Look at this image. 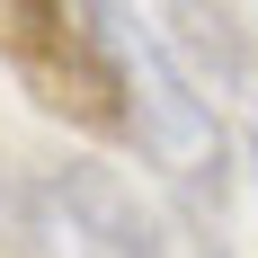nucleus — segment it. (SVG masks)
Instances as JSON below:
<instances>
[{
    "mask_svg": "<svg viewBox=\"0 0 258 258\" xmlns=\"http://www.w3.org/2000/svg\"><path fill=\"white\" fill-rule=\"evenodd\" d=\"M0 214H9V196H0Z\"/></svg>",
    "mask_w": 258,
    "mask_h": 258,
    "instance_id": "39448f33",
    "label": "nucleus"
},
{
    "mask_svg": "<svg viewBox=\"0 0 258 258\" xmlns=\"http://www.w3.org/2000/svg\"><path fill=\"white\" fill-rule=\"evenodd\" d=\"M169 62L196 80V98L214 107L223 143H240V160L258 169V36L240 18H205V9H169Z\"/></svg>",
    "mask_w": 258,
    "mask_h": 258,
    "instance_id": "20e7f679",
    "label": "nucleus"
},
{
    "mask_svg": "<svg viewBox=\"0 0 258 258\" xmlns=\"http://www.w3.org/2000/svg\"><path fill=\"white\" fill-rule=\"evenodd\" d=\"M18 232L36 240V258H169L160 223L134 205V187L98 160H53L18 187Z\"/></svg>",
    "mask_w": 258,
    "mask_h": 258,
    "instance_id": "f03ea898",
    "label": "nucleus"
},
{
    "mask_svg": "<svg viewBox=\"0 0 258 258\" xmlns=\"http://www.w3.org/2000/svg\"><path fill=\"white\" fill-rule=\"evenodd\" d=\"M0 53L9 72L27 80V98L62 116L80 134H125L116 116V72L98 53V27L89 9H53V0H0Z\"/></svg>",
    "mask_w": 258,
    "mask_h": 258,
    "instance_id": "7ed1b4c3",
    "label": "nucleus"
},
{
    "mask_svg": "<svg viewBox=\"0 0 258 258\" xmlns=\"http://www.w3.org/2000/svg\"><path fill=\"white\" fill-rule=\"evenodd\" d=\"M89 27H98V53L107 72H116V116H125V143L143 160H152L160 178L178 187H223V125H214V107L196 98V80L169 62V45H160L152 18H134V9H89Z\"/></svg>",
    "mask_w": 258,
    "mask_h": 258,
    "instance_id": "f257e3e1",
    "label": "nucleus"
}]
</instances>
